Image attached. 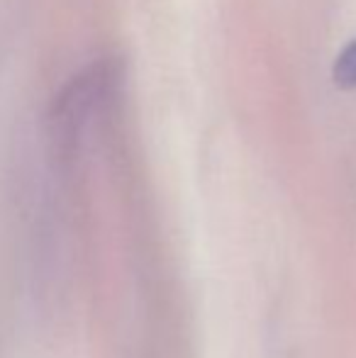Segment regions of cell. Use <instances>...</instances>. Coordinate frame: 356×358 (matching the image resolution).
Returning <instances> with one entry per match:
<instances>
[{
    "instance_id": "cell-1",
    "label": "cell",
    "mask_w": 356,
    "mask_h": 358,
    "mask_svg": "<svg viewBox=\"0 0 356 358\" xmlns=\"http://www.w3.org/2000/svg\"><path fill=\"white\" fill-rule=\"evenodd\" d=\"M334 83L339 88H356V39L334 62Z\"/></svg>"
}]
</instances>
